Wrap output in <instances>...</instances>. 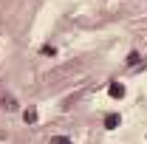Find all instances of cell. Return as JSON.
Returning <instances> with one entry per match:
<instances>
[{
	"mask_svg": "<svg viewBox=\"0 0 147 144\" xmlns=\"http://www.w3.org/2000/svg\"><path fill=\"white\" fill-rule=\"evenodd\" d=\"M108 93H110V99H122V96H125L127 90H125V85H122V82H110Z\"/></svg>",
	"mask_w": 147,
	"mask_h": 144,
	"instance_id": "obj_1",
	"label": "cell"
},
{
	"mask_svg": "<svg viewBox=\"0 0 147 144\" xmlns=\"http://www.w3.org/2000/svg\"><path fill=\"white\" fill-rule=\"evenodd\" d=\"M119 124H122V116H119V113H108V116H105V127H108V130H116Z\"/></svg>",
	"mask_w": 147,
	"mask_h": 144,
	"instance_id": "obj_2",
	"label": "cell"
},
{
	"mask_svg": "<svg viewBox=\"0 0 147 144\" xmlns=\"http://www.w3.org/2000/svg\"><path fill=\"white\" fill-rule=\"evenodd\" d=\"M23 122H26V124H34L37 122V108H26L23 110Z\"/></svg>",
	"mask_w": 147,
	"mask_h": 144,
	"instance_id": "obj_3",
	"label": "cell"
},
{
	"mask_svg": "<svg viewBox=\"0 0 147 144\" xmlns=\"http://www.w3.org/2000/svg\"><path fill=\"white\" fill-rule=\"evenodd\" d=\"M48 144H74L71 139H68V136H51V141Z\"/></svg>",
	"mask_w": 147,
	"mask_h": 144,
	"instance_id": "obj_4",
	"label": "cell"
},
{
	"mask_svg": "<svg viewBox=\"0 0 147 144\" xmlns=\"http://www.w3.org/2000/svg\"><path fill=\"white\" fill-rule=\"evenodd\" d=\"M3 108H6V110H14L17 105H14V99H11V96H3Z\"/></svg>",
	"mask_w": 147,
	"mask_h": 144,
	"instance_id": "obj_5",
	"label": "cell"
},
{
	"mask_svg": "<svg viewBox=\"0 0 147 144\" xmlns=\"http://www.w3.org/2000/svg\"><path fill=\"white\" fill-rule=\"evenodd\" d=\"M42 54H45V57H54L57 48H54V45H42Z\"/></svg>",
	"mask_w": 147,
	"mask_h": 144,
	"instance_id": "obj_6",
	"label": "cell"
},
{
	"mask_svg": "<svg viewBox=\"0 0 147 144\" xmlns=\"http://www.w3.org/2000/svg\"><path fill=\"white\" fill-rule=\"evenodd\" d=\"M136 62H139V54H136V51H130V54H127V65H136Z\"/></svg>",
	"mask_w": 147,
	"mask_h": 144,
	"instance_id": "obj_7",
	"label": "cell"
}]
</instances>
